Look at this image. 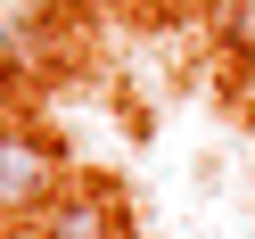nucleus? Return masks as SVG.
Listing matches in <instances>:
<instances>
[{"label": "nucleus", "instance_id": "obj_2", "mask_svg": "<svg viewBox=\"0 0 255 239\" xmlns=\"http://www.w3.org/2000/svg\"><path fill=\"white\" fill-rule=\"evenodd\" d=\"M33 239H124V215H116V198H99V190H66V198L41 206Z\"/></svg>", "mask_w": 255, "mask_h": 239}, {"label": "nucleus", "instance_id": "obj_1", "mask_svg": "<svg viewBox=\"0 0 255 239\" xmlns=\"http://www.w3.org/2000/svg\"><path fill=\"white\" fill-rule=\"evenodd\" d=\"M50 198H66V157L41 132L0 124V215H41Z\"/></svg>", "mask_w": 255, "mask_h": 239}, {"label": "nucleus", "instance_id": "obj_3", "mask_svg": "<svg viewBox=\"0 0 255 239\" xmlns=\"http://www.w3.org/2000/svg\"><path fill=\"white\" fill-rule=\"evenodd\" d=\"M247 83H255V41H247Z\"/></svg>", "mask_w": 255, "mask_h": 239}]
</instances>
